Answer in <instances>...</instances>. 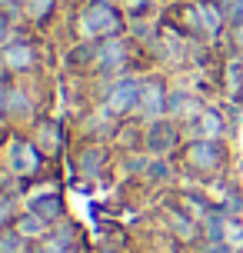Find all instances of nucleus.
<instances>
[{"label": "nucleus", "instance_id": "10", "mask_svg": "<svg viewBox=\"0 0 243 253\" xmlns=\"http://www.w3.org/2000/svg\"><path fill=\"white\" fill-rule=\"evenodd\" d=\"M203 130H206V133H220V117L217 114H206L203 117Z\"/></svg>", "mask_w": 243, "mask_h": 253}, {"label": "nucleus", "instance_id": "5", "mask_svg": "<svg viewBox=\"0 0 243 253\" xmlns=\"http://www.w3.org/2000/svg\"><path fill=\"white\" fill-rule=\"evenodd\" d=\"M7 63L17 67V70L27 67V63H30V50H27V47H10V50H7Z\"/></svg>", "mask_w": 243, "mask_h": 253}, {"label": "nucleus", "instance_id": "7", "mask_svg": "<svg viewBox=\"0 0 243 253\" xmlns=\"http://www.w3.org/2000/svg\"><path fill=\"white\" fill-rule=\"evenodd\" d=\"M200 13H203V27L210 30V34H217V27H220V13H217V7H200Z\"/></svg>", "mask_w": 243, "mask_h": 253}, {"label": "nucleus", "instance_id": "8", "mask_svg": "<svg viewBox=\"0 0 243 253\" xmlns=\"http://www.w3.org/2000/svg\"><path fill=\"white\" fill-rule=\"evenodd\" d=\"M40 216H27V220H20V233H24V237H37L40 233Z\"/></svg>", "mask_w": 243, "mask_h": 253}, {"label": "nucleus", "instance_id": "2", "mask_svg": "<svg viewBox=\"0 0 243 253\" xmlns=\"http://www.w3.org/2000/svg\"><path fill=\"white\" fill-rule=\"evenodd\" d=\"M83 27H87L90 34H103V30H114L117 27V17H114V10L110 7H90V13L83 17Z\"/></svg>", "mask_w": 243, "mask_h": 253}, {"label": "nucleus", "instance_id": "4", "mask_svg": "<svg viewBox=\"0 0 243 253\" xmlns=\"http://www.w3.org/2000/svg\"><path fill=\"white\" fill-rule=\"evenodd\" d=\"M40 203H34V213L37 216H57L60 213V200L57 197H37Z\"/></svg>", "mask_w": 243, "mask_h": 253}, {"label": "nucleus", "instance_id": "14", "mask_svg": "<svg viewBox=\"0 0 243 253\" xmlns=\"http://www.w3.org/2000/svg\"><path fill=\"white\" fill-rule=\"evenodd\" d=\"M240 47H243V30H240Z\"/></svg>", "mask_w": 243, "mask_h": 253}, {"label": "nucleus", "instance_id": "12", "mask_svg": "<svg viewBox=\"0 0 243 253\" xmlns=\"http://www.w3.org/2000/svg\"><path fill=\"white\" fill-rule=\"evenodd\" d=\"M0 250L3 253H17V237H3V240H0Z\"/></svg>", "mask_w": 243, "mask_h": 253}, {"label": "nucleus", "instance_id": "6", "mask_svg": "<svg viewBox=\"0 0 243 253\" xmlns=\"http://www.w3.org/2000/svg\"><path fill=\"white\" fill-rule=\"evenodd\" d=\"M147 93H143L140 100L147 103V110H160V103H163V97H160V87L157 84H150V87H143Z\"/></svg>", "mask_w": 243, "mask_h": 253}, {"label": "nucleus", "instance_id": "3", "mask_svg": "<svg viewBox=\"0 0 243 253\" xmlns=\"http://www.w3.org/2000/svg\"><path fill=\"white\" fill-rule=\"evenodd\" d=\"M150 147H154V150H170V147H173V130L166 124H157L154 130H150Z\"/></svg>", "mask_w": 243, "mask_h": 253}, {"label": "nucleus", "instance_id": "9", "mask_svg": "<svg viewBox=\"0 0 243 253\" xmlns=\"http://www.w3.org/2000/svg\"><path fill=\"white\" fill-rule=\"evenodd\" d=\"M17 164L24 167V170H34V167H37V157L30 150H17Z\"/></svg>", "mask_w": 243, "mask_h": 253}, {"label": "nucleus", "instance_id": "1", "mask_svg": "<svg viewBox=\"0 0 243 253\" xmlns=\"http://www.w3.org/2000/svg\"><path fill=\"white\" fill-rule=\"evenodd\" d=\"M140 84H133V80H127V84H120V87L114 90V93H110V100H107V107H110V110H117V114H120V110H130V107H133V103H140Z\"/></svg>", "mask_w": 243, "mask_h": 253}, {"label": "nucleus", "instance_id": "13", "mask_svg": "<svg viewBox=\"0 0 243 253\" xmlns=\"http://www.w3.org/2000/svg\"><path fill=\"white\" fill-rule=\"evenodd\" d=\"M7 213H10V210H7V203H0V223L7 220Z\"/></svg>", "mask_w": 243, "mask_h": 253}, {"label": "nucleus", "instance_id": "11", "mask_svg": "<svg viewBox=\"0 0 243 253\" xmlns=\"http://www.w3.org/2000/svg\"><path fill=\"white\" fill-rule=\"evenodd\" d=\"M230 17L243 24V0H230Z\"/></svg>", "mask_w": 243, "mask_h": 253}]
</instances>
